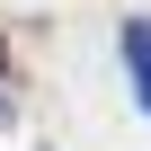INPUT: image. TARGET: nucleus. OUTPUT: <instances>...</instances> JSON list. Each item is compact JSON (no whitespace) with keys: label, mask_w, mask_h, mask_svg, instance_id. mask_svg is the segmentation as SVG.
I'll list each match as a JSON object with an SVG mask.
<instances>
[{"label":"nucleus","mask_w":151,"mask_h":151,"mask_svg":"<svg viewBox=\"0 0 151 151\" xmlns=\"http://www.w3.org/2000/svg\"><path fill=\"white\" fill-rule=\"evenodd\" d=\"M124 53H133V71H142V98H151V27H124Z\"/></svg>","instance_id":"nucleus-1"},{"label":"nucleus","mask_w":151,"mask_h":151,"mask_svg":"<svg viewBox=\"0 0 151 151\" xmlns=\"http://www.w3.org/2000/svg\"><path fill=\"white\" fill-rule=\"evenodd\" d=\"M0 80H9V45H0Z\"/></svg>","instance_id":"nucleus-2"}]
</instances>
